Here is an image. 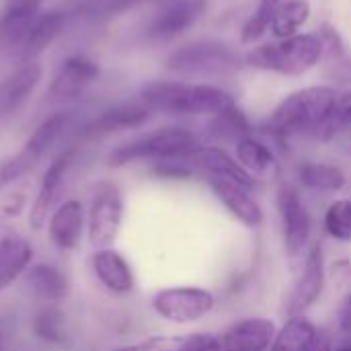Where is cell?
<instances>
[{
	"instance_id": "obj_27",
	"label": "cell",
	"mask_w": 351,
	"mask_h": 351,
	"mask_svg": "<svg viewBox=\"0 0 351 351\" xmlns=\"http://www.w3.org/2000/svg\"><path fill=\"white\" fill-rule=\"evenodd\" d=\"M68 23V14L64 10H47V12H39V16L31 23L27 37L23 41V56L27 62H31L33 58H37L39 53H43L66 29Z\"/></svg>"
},
{
	"instance_id": "obj_5",
	"label": "cell",
	"mask_w": 351,
	"mask_h": 351,
	"mask_svg": "<svg viewBox=\"0 0 351 351\" xmlns=\"http://www.w3.org/2000/svg\"><path fill=\"white\" fill-rule=\"evenodd\" d=\"M220 294L197 284L165 286L150 296L152 315L173 327H195L214 317L220 308Z\"/></svg>"
},
{
	"instance_id": "obj_42",
	"label": "cell",
	"mask_w": 351,
	"mask_h": 351,
	"mask_svg": "<svg viewBox=\"0 0 351 351\" xmlns=\"http://www.w3.org/2000/svg\"><path fill=\"white\" fill-rule=\"evenodd\" d=\"M333 351H351V339H335Z\"/></svg>"
},
{
	"instance_id": "obj_9",
	"label": "cell",
	"mask_w": 351,
	"mask_h": 351,
	"mask_svg": "<svg viewBox=\"0 0 351 351\" xmlns=\"http://www.w3.org/2000/svg\"><path fill=\"white\" fill-rule=\"evenodd\" d=\"M125 218V193L113 181H101L93 187L86 210V237L93 251L115 245Z\"/></svg>"
},
{
	"instance_id": "obj_32",
	"label": "cell",
	"mask_w": 351,
	"mask_h": 351,
	"mask_svg": "<svg viewBox=\"0 0 351 351\" xmlns=\"http://www.w3.org/2000/svg\"><path fill=\"white\" fill-rule=\"evenodd\" d=\"M31 261H33V247L25 237H21L19 243L0 261V290H6L10 284L21 280L29 269Z\"/></svg>"
},
{
	"instance_id": "obj_7",
	"label": "cell",
	"mask_w": 351,
	"mask_h": 351,
	"mask_svg": "<svg viewBox=\"0 0 351 351\" xmlns=\"http://www.w3.org/2000/svg\"><path fill=\"white\" fill-rule=\"evenodd\" d=\"M327 243L317 239L302 263L290 274V286L282 298V317L311 315L327 296Z\"/></svg>"
},
{
	"instance_id": "obj_11",
	"label": "cell",
	"mask_w": 351,
	"mask_h": 351,
	"mask_svg": "<svg viewBox=\"0 0 351 351\" xmlns=\"http://www.w3.org/2000/svg\"><path fill=\"white\" fill-rule=\"evenodd\" d=\"M206 187L220 204V208L245 230L259 232L267 226V210L257 197L255 189L243 187L224 179H204Z\"/></svg>"
},
{
	"instance_id": "obj_2",
	"label": "cell",
	"mask_w": 351,
	"mask_h": 351,
	"mask_svg": "<svg viewBox=\"0 0 351 351\" xmlns=\"http://www.w3.org/2000/svg\"><path fill=\"white\" fill-rule=\"evenodd\" d=\"M274 214L280 234L282 253L290 274L302 263L311 247L315 245L319 222L308 204V195L298 187L294 179H282L274 187Z\"/></svg>"
},
{
	"instance_id": "obj_1",
	"label": "cell",
	"mask_w": 351,
	"mask_h": 351,
	"mask_svg": "<svg viewBox=\"0 0 351 351\" xmlns=\"http://www.w3.org/2000/svg\"><path fill=\"white\" fill-rule=\"evenodd\" d=\"M337 97L331 86H308L288 95L261 128L263 136L278 144H288L294 138L319 140L333 115Z\"/></svg>"
},
{
	"instance_id": "obj_13",
	"label": "cell",
	"mask_w": 351,
	"mask_h": 351,
	"mask_svg": "<svg viewBox=\"0 0 351 351\" xmlns=\"http://www.w3.org/2000/svg\"><path fill=\"white\" fill-rule=\"evenodd\" d=\"M280 321L269 315H243L226 323L218 333L224 351H269L278 335Z\"/></svg>"
},
{
	"instance_id": "obj_4",
	"label": "cell",
	"mask_w": 351,
	"mask_h": 351,
	"mask_svg": "<svg viewBox=\"0 0 351 351\" xmlns=\"http://www.w3.org/2000/svg\"><path fill=\"white\" fill-rule=\"evenodd\" d=\"M199 144H202V138L189 128H179V125L158 128V130L146 132L142 136H136L115 146L107 154V167L121 169L134 162H156V160H167V158H181V156H189Z\"/></svg>"
},
{
	"instance_id": "obj_33",
	"label": "cell",
	"mask_w": 351,
	"mask_h": 351,
	"mask_svg": "<svg viewBox=\"0 0 351 351\" xmlns=\"http://www.w3.org/2000/svg\"><path fill=\"white\" fill-rule=\"evenodd\" d=\"M284 0H259L257 8L253 10V14L247 19L243 31H241V39L243 43H255L259 41L271 27V19L276 8L282 4Z\"/></svg>"
},
{
	"instance_id": "obj_26",
	"label": "cell",
	"mask_w": 351,
	"mask_h": 351,
	"mask_svg": "<svg viewBox=\"0 0 351 351\" xmlns=\"http://www.w3.org/2000/svg\"><path fill=\"white\" fill-rule=\"evenodd\" d=\"M321 331L323 325L317 323L311 315L284 317L269 351H308Z\"/></svg>"
},
{
	"instance_id": "obj_34",
	"label": "cell",
	"mask_w": 351,
	"mask_h": 351,
	"mask_svg": "<svg viewBox=\"0 0 351 351\" xmlns=\"http://www.w3.org/2000/svg\"><path fill=\"white\" fill-rule=\"evenodd\" d=\"M150 175L160 179V181H173V183H179V181L183 183V181L199 179L197 171L193 169V165L189 162L187 156L150 162Z\"/></svg>"
},
{
	"instance_id": "obj_44",
	"label": "cell",
	"mask_w": 351,
	"mask_h": 351,
	"mask_svg": "<svg viewBox=\"0 0 351 351\" xmlns=\"http://www.w3.org/2000/svg\"><path fill=\"white\" fill-rule=\"evenodd\" d=\"M138 2H142V0H138Z\"/></svg>"
},
{
	"instance_id": "obj_15",
	"label": "cell",
	"mask_w": 351,
	"mask_h": 351,
	"mask_svg": "<svg viewBox=\"0 0 351 351\" xmlns=\"http://www.w3.org/2000/svg\"><path fill=\"white\" fill-rule=\"evenodd\" d=\"M99 74H101V68L93 58L84 53H74L66 58L49 82L47 101L49 103L76 101L99 78Z\"/></svg>"
},
{
	"instance_id": "obj_8",
	"label": "cell",
	"mask_w": 351,
	"mask_h": 351,
	"mask_svg": "<svg viewBox=\"0 0 351 351\" xmlns=\"http://www.w3.org/2000/svg\"><path fill=\"white\" fill-rule=\"evenodd\" d=\"M243 60L239 51L214 39L191 41L181 45L167 58V68L183 76H228L239 72Z\"/></svg>"
},
{
	"instance_id": "obj_40",
	"label": "cell",
	"mask_w": 351,
	"mask_h": 351,
	"mask_svg": "<svg viewBox=\"0 0 351 351\" xmlns=\"http://www.w3.org/2000/svg\"><path fill=\"white\" fill-rule=\"evenodd\" d=\"M21 234L14 226H10L8 222L0 220V261L8 255V251L19 243Z\"/></svg>"
},
{
	"instance_id": "obj_14",
	"label": "cell",
	"mask_w": 351,
	"mask_h": 351,
	"mask_svg": "<svg viewBox=\"0 0 351 351\" xmlns=\"http://www.w3.org/2000/svg\"><path fill=\"white\" fill-rule=\"evenodd\" d=\"M150 115H152V111L140 99L115 103V105L103 109L97 117L88 119L78 130V138L80 140H103V138L119 134V132L138 130L150 119Z\"/></svg>"
},
{
	"instance_id": "obj_10",
	"label": "cell",
	"mask_w": 351,
	"mask_h": 351,
	"mask_svg": "<svg viewBox=\"0 0 351 351\" xmlns=\"http://www.w3.org/2000/svg\"><path fill=\"white\" fill-rule=\"evenodd\" d=\"M70 123L72 115L68 111H56L49 117H45L27 138L23 148L0 165V185H10L27 177L43 160V156L58 144V140L70 128Z\"/></svg>"
},
{
	"instance_id": "obj_19",
	"label": "cell",
	"mask_w": 351,
	"mask_h": 351,
	"mask_svg": "<svg viewBox=\"0 0 351 351\" xmlns=\"http://www.w3.org/2000/svg\"><path fill=\"white\" fill-rule=\"evenodd\" d=\"M294 181L306 195H325L337 197L343 195L350 187L348 171L329 160H302L294 171Z\"/></svg>"
},
{
	"instance_id": "obj_41",
	"label": "cell",
	"mask_w": 351,
	"mask_h": 351,
	"mask_svg": "<svg viewBox=\"0 0 351 351\" xmlns=\"http://www.w3.org/2000/svg\"><path fill=\"white\" fill-rule=\"evenodd\" d=\"M333 346H335V337H333L331 329L323 325L321 335H319L317 341L308 348V351H333Z\"/></svg>"
},
{
	"instance_id": "obj_23",
	"label": "cell",
	"mask_w": 351,
	"mask_h": 351,
	"mask_svg": "<svg viewBox=\"0 0 351 351\" xmlns=\"http://www.w3.org/2000/svg\"><path fill=\"white\" fill-rule=\"evenodd\" d=\"M23 282L39 300L47 304H58L66 300L72 290L68 274L62 267L53 263H45V261L31 263L23 276Z\"/></svg>"
},
{
	"instance_id": "obj_16",
	"label": "cell",
	"mask_w": 351,
	"mask_h": 351,
	"mask_svg": "<svg viewBox=\"0 0 351 351\" xmlns=\"http://www.w3.org/2000/svg\"><path fill=\"white\" fill-rule=\"evenodd\" d=\"M234 156L259 187L276 185L284 179V167L280 154L265 138L257 134L239 140L234 144Z\"/></svg>"
},
{
	"instance_id": "obj_22",
	"label": "cell",
	"mask_w": 351,
	"mask_h": 351,
	"mask_svg": "<svg viewBox=\"0 0 351 351\" xmlns=\"http://www.w3.org/2000/svg\"><path fill=\"white\" fill-rule=\"evenodd\" d=\"M47 239L60 251H74L86 230V212L82 202L64 199L47 220Z\"/></svg>"
},
{
	"instance_id": "obj_6",
	"label": "cell",
	"mask_w": 351,
	"mask_h": 351,
	"mask_svg": "<svg viewBox=\"0 0 351 351\" xmlns=\"http://www.w3.org/2000/svg\"><path fill=\"white\" fill-rule=\"evenodd\" d=\"M321 58V37L313 33H302L282 39L280 43H263L259 47H253L245 56V64L284 76H302L313 70Z\"/></svg>"
},
{
	"instance_id": "obj_25",
	"label": "cell",
	"mask_w": 351,
	"mask_h": 351,
	"mask_svg": "<svg viewBox=\"0 0 351 351\" xmlns=\"http://www.w3.org/2000/svg\"><path fill=\"white\" fill-rule=\"evenodd\" d=\"M321 239L337 247H351V195L331 197L319 218Z\"/></svg>"
},
{
	"instance_id": "obj_29",
	"label": "cell",
	"mask_w": 351,
	"mask_h": 351,
	"mask_svg": "<svg viewBox=\"0 0 351 351\" xmlns=\"http://www.w3.org/2000/svg\"><path fill=\"white\" fill-rule=\"evenodd\" d=\"M319 37L323 41V58L327 60L329 74L333 78H337L339 82H350L351 58L348 56V49H346L343 39L337 33V29L325 23L319 31Z\"/></svg>"
},
{
	"instance_id": "obj_18",
	"label": "cell",
	"mask_w": 351,
	"mask_h": 351,
	"mask_svg": "<svg viewBox=\"0 0 351 351\" xmlns=\"http://www.w3.org/2000/svg\"><path fill=\"white\" fill-rule=\"evenodd\" d=\"M208 0H169L146 27V35L154 41H169L191 29L206 12Z\"/></svg>"
},
{
	"instance_id": "obj_43",
	"label": "cell",
	"mask_w": 351,
	"mask_h": 351,
	"mask_svg": "<svg viewBox=\"0 0 351 351\" xmlns=\"http://www.w3.org/2000/svg\"><path fill=\"white\" fill-rule=\"evenodd\" d=\"M0 351H2V331H0Z\"/></svg>"
},
{
	"instance_id": "obj_35",
	"label": "cell",
	"mask_w": 351,
	"mask_h": 351,
	"mask_svg": "<svg viewBox=\"0 0 351 351\" xmlns=\"http://www.w3.org/2000/svg\"><path fill=\"white\" fill-rule=\"evenodd\" d=\"M327 282L337 298L351 292V255L337 253L327 259Z\"/></svg>"
},
{
	"instance_id": "obj_38",
	"label": "cell",
	"mask_w": 351,
	"mask_h": 351,
	"mask_svg": "<svg viewBox=\"0 0 351 351\" xmlns=\"http://www.w3.org/2000/svg\"><path fill=\"white\" fill-rule=\"evenodd\" d=\"M113 351H179V335H148L123 343Z\"/></svg>"
},
{
	"instance_id": "obj_45",
	"label": "cell",
	"mask_w": 351,
	"mask_h": 351,
	"mask_svg": "<svg viewBox=\"0 0 351 351\" xmlns=\"http://www.w3.org/2000/svg\"><path fill=\"white\" fill-rule=\"evenodd\" d=\"M0 292H2V290H0Z\"/></svg>"
},
{
	"instance_id": "obj_24",
	"label": "cell",
	"mask_w": 351,
	"mask_h": 351,
	"mask_svg": "<svg viewBox=\"0 0 351 351\" xmlns=\"http://www.w3.org/2000/svg\"><path fill=\"white\" fill-rule=\"evenodd\" d=\"M45 0H6L0 14V45L23 47L31 23L39 16Z\"/></svg>"
},
{
	"instance_id": "obj_39",
	"label": "cell",
	"mask_w": 351,
	"mask_h": 351,
	"mask_svg": "<svg viewBox=\"0 0 351 351\" xmlns=\"http://www.w3.org/2000/svg\"><path fill=\"white\" fill-rule=\"evenodd\" d=\"M27 206V197L23 191H10L0 197V220L8 222L12 218H19L21 212Z\"/></svg>"
},
{
	"instance_id": "obj_28",
	"label": "cell",
	"mask_w": 351,
	"mask_h": 351,
	"mask_svg": "<svg viewBox=\"0 0 351 351\" xmlns=\"http://www.w3.org/2000/svg\"><path fill=\"white\" fill-rule=\"evenodd\" d=\"M255 134L247 113L239 107V105H232L228 107L226 111L214 115L206 128V136L212 140V144H237L239 140L247 138Z\"/></svg>"
},
{
	"instance_id": "obj_36",
	"label": "cell",
	"mask_w": 351,
	"mask_h": 351,
	"mask_svg": "<svg viewBox=\"0 0 351 351\" xmlns=\"http://www.w3.org/2000/svg\"><path fill=\"white\" fill-rule=\"evenodd\" d=\"M348 128H351V90L337 97L333 115L327 121V125L323 128V132L319 136V142H331L335 136H339Z\"/></svg>"
},
{
	"instance_id": "obj_30",
	"label": "cell",
	"mask_w": 351,
	"mask_h": 351,
	"mask_svg": "<svg viewBox=\"0 0 351 351\" xmlns=\"http://www.w3.org/2000/svg\"><path fill=\"white\" fill-rule=\"evenodd\" d=\"M311 16V4L308 0H284L271 19V33L278 39H288L298 35V29L308 21Z\"/></svg>"
},
{
	"instance_id": "obj_20",
	"label": "cell",
	"mask_w": 351,
	"mask_h": 351,
	"mask_svg": "<svg viewBox=\"0 0 351 351\" xmlns=\"http://www.w3.org/2000/svg\"><path fill=\"white\" fill-rule=\"evenodd\" d=\"M90 269L97 282L113 296H130L138 286L132 263L115 247L93 251Z\"/></svg>"
},
{
	"instance_id": "obj_21",
	"label": "cell",
	"mask_w": 351,
	"mask_h": 351,
	"mask_svg": "<svg viewBox=\"0 0 351 351\" xmlns=\"http://www.w3.org/2000/svg\"><path fill=\"white\" fill-rule=\"evenodd\" d=\"M41 78H43L41 64L31 60L19 66L0 82V125L12 119L23 109V105L35 93Z\"/></svg>"
},
{
	"instance_id": "obj_17",
	"label": "cell",
	"mask_w": 351,
	"mask_h": 351,
	"mask_svg": "<svg viewBox=\"0 0 351 351\" xmlns=\"http://www.w3.org/2000/svg\"><path fill=\"white\" fill-rule=\"evenodd\" d=\"M187 158L193 165V169L197 171L202 181L204 179H224V181H232V183H239V185L255 189V191L259 189V185L251 179V175L241 167L234 152H228L224 146L202 142Z\"/></svg>"
},
{
	"instance_id": "obj_37",
	"label": "cell",
	"mask_w": 351,
	"mask_h": 351,
	"mask_svg": "<svg viewBox=\"0 0 351 351\" xmlns=\"http://www.w3.org/2000/svg\"><path fill=\"white\" fill-rule=\"evenodd\" d=\"M179 351H224L218 331L193 329L179 335Z\"/></svg>"
},
{
	"instance_id": "obj_12",
	"label": "cell",
	"mask_w": 351,
	"mask_h": 351,
	"mask_svg": "<svg viewBox=\"0 0 351 351\" xmlns=\"http://www.w3.org/2000/svg\"><path fill=\"white\" fill-rule=\"evenodd\" d=\"M76 156H78V150L74 146L66 148L49 162L47 171L43 173L37 195H35L31 210H29V228L33 232H39L47 226L51 212L62 202V193L66 189V181H68V175H70L74 162H76Z\"/></svg>"
},
{
	"instance_id": "obj_3",
	"label": "cell",
	"mask_w": 351,
	"mask_h": 351,
	"mask_svg": "<svg viewBox=\"0 0 351 351\" xmlns=\"http://www.w3.org/2000/svg\"><path fill=\"white\" fill-rule=\"evenodd\" d=\"M152 113L191 117V115H218L237 105L234 97L220 86L189 84L177 80H156L146 84L138 97Z\"/></svg>"
},
{
	"instance_id": "obj_31",
	"label": "cell",
	"mask_w": 351,
	"mask_h": 351,
	"mask_svg": "<svg viewBox=\"0 0 351 351\" xmlns=\"http://www.w3.org/2000/svg\"><path fill=\"white\" fill-rule=\"evenodd\" d=\"M31 331L39 341L60 346L66 341V317L58 308V304H45L35 313L31 321Z\"/></svg>"
}]
</instances>
